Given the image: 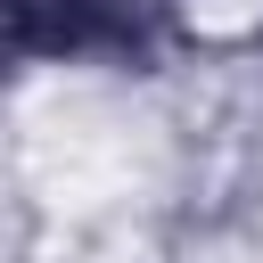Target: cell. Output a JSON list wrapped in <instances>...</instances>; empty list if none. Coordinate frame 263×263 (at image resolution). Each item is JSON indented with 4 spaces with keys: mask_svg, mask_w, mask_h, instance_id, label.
<instances>
[{
    "mask_svg": "<svg viewBox=\"0 0 263 263\" xmlns=\"http://www.w3.org/2000/svg\"><path fill=\"white\" fill-rule=\"evenodd\" d=\"M156 0H16V49H140Z\"/></svg>",
    "mask_w": 263,
    "mask_h": 263,
    "instance_id": "1",
    "label": "cell"
}]
</instances>
